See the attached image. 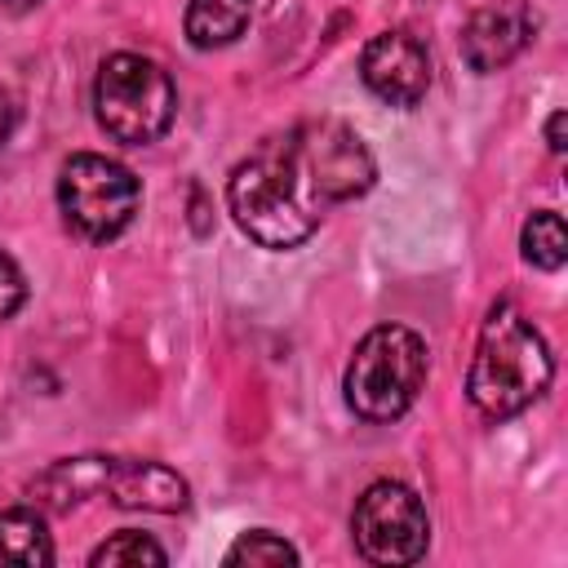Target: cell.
Listing matches in <instances>:
<instances>
[{
  "label": "cell",
  "instance_id": "cell-1",
  "mask_svg": "<svg viewBox=\"0 0 568 568\" xmlns=\"http://www.w3.org/2000/svg\"><path fill=\"white\" fill-rule=\"evenodd\" d=\"M226 209L235 217V226L262 244V248H297L320 231L324 217V200L315 195L302 151H297V133L284 129L266 142H257L226 178Z\"/></svg>",
  "mask_w": 568,
  "mask_h": 568
},
{
  "label": "cell",
  "instance_id": "cell-2",
  "mask_svg": "<svg viewBox=\"0 0 568 568\" xmlns=\"http://www.w3.org/2000/svg\"><path fill=\"white\" fill-rule=\"evenodd\" d=\"M555 377V355L546 337L524 320L515 302H497L479 328L475 359L466 373V399L484 422H510L532 408Z\"/></svg>",
  "mask_w": 568,
  "mask_h": 568
},
{
  "label": "cell",
  "instance_id": "cell-3",
  "mask_svg": "<svg viewBox=\"0 0 568 568\" xmlns=\"http://www.w3.org/2000/svg\"><path fill=\"white\" fill-rule=\"evenodd\" d=\"M426 368H430L426 342L413 328H404V324L368 328L346 364V377H342L351 413L364 422L404 417L426 386Z\"/></svg>",
  "mask_w": 568,
  "mask_h": 568
},
{
  "label": "cell",
  "instance_id": "cell-4",
  "mask_svg": "<svg viewBox=\"0 0 568 568\" xmlns=\"http://www.w3.org/2000/svg\"><path fill=\"white\" fill-rule=\"evenodd\" d=\"M93 115L98 129L120 146H151L169 133L178 115L173 75L142 53H111L93 80Z\"/></svg>",
  "mask_w": 568,
  "mask_h": 568
},
{
  "label": "cell",
  "instance_id": "cell-5",
  "mask_svg": "<svg viewBox=\"0 0 568 568\" xmlns=\"http://www.w3.org/2000/svg\"><path fill=\"white\" fill-rule=\"evenodd\" d=\"M138 204H142V186L120 160L75 151L58 173V209L80 240L106 244L124 235L129 222L138 217Z\"/></svg>",
  "mask_w": 568,
  "mask_h": 568
},
{
  "label": "cell",
  "instance_id": "cell-6",
  "mask_svg": "<svg viewBox=\"0 0 568 568\" xmlns=\"http://www.w3.org/2000/svg\"><path fill=\"white\" fill-rule=\"evenodd\" d=\"M351 537L355 550L377 568H404L417 564L430 546V519L422 497L399 479H377L359 493L351 510Z\"/></svg>",
  "mask_w": 568,
  "mask_h": 568
},
{
  "label": "cell",
  "instance_id": "cell-7",
  "mask_svg": "<svg viewBox=\"0 0 568 568\" xmlns=\"http://www.w3.org/2000/svg\"><path fill=\"white\" fill-rule=\"evenodd\" d=\"M297 151H302V164H306V178L315 186V195L324 204H342V200H355L373 186L377 178V164L364 146V138L342 124V120H311V124H297Z\"/></svg>",
  "mask_w": 568,
  "mask_h": 568
},
{
  "label": "cell",
  "instance_id": "cell-8",
  "mask_svg": "<svg viewBox=\"0 0 568 568\" xmlns=\"http://www.w3.org/2000/svg\"><path fill=\"white\" fill-rule=\"evenodd\" d=\"M359 80L368 84L373 98H382L386 106H399V111H413L426 89H430V58H426V44L404 31V27H390V31H377L364 53H359Z\"/></svg>",
  "mask_w": 568,
  "mask_h": 568
},
{
  "label": "cell",
  "instance_id": "cell-9",
  "mask_svg": "<svg viewBox=\"0 0 568 568\" xmlns=\"http://www.w3.org/2000/svg\"><path fill=\"white\" fill-rule=\"evenodd\" d=\"M541 18L532 4L524 0H501V4H484L475 9L466 22H462V36H457V49H462V62L479 75H493L501 67H510L537 36Z\"/></svg>",
  "mask_w": 568,
  "mask_h": 568
},
{
  "label": "cell",
  "instance_id": "cell-10",
  "mask_svg": "<svg viewBox=\"0 0 568 568\" xmlns=\"http://www.w3.org/2000/svg\"><path fill=\"white\" fill-rule=\"evenodd\" d=\"M102 497L120 510H151V515H178L191 506V488L178 470L138 457H111Z\"/></svg>",
  "mask_w": 568,
  "mask_h": 568
},
{
  "label": "cell",
  "instance_id": "cell-11",
  "mask_svg": "<svg viewBox=\"0 0 568 568\" xmlns=\"http://www.w3.org/2000/svg\"><path fill=\"white\" fill-rule=\"evenodd\" d=\"M106 470H111V457H62L31 479V501L49 515H71L89 497L106 493Z\"/></svg>",
  "mask_w": 568,
  "mask_h": 568
},
{
  "label": "cell",
  "instance_id": "cell-12",
  "mask_svg": "<svg viewBox=\"0 0 568 568\" xmlns=\"http://www.w3.org/2000/svg\"><path fill=\"white\" fill-rule=\"evenodd\" d=\"M0 564H18V568L53 564V537H49V524L40 510H31V506L0 510Z\"/></svg>",
  "mask_w": 568,
  "mask_h": 568
},
{
  "label": "cell",
  "instance_id": "cell-13",
  "mask_svg": "<svg viewBox=\"0 0 568 568\" xmlns=\"http://www.w3.org/2000/svg\"><path fill=\"white\" fill-rule=\"evenodd\" d=\"M253 18V0H191L182 31L195 49H226L244 36Z\"/></svg>",
  "mask_w": 568,
  "mask_h": 568
},
{
  "label": "cell",
  "instance_id": "cell-14",
  "mask_svg": "<svg viewBox=\"0 0 568 568\" xmlns=\"http://www.w3.org/2000/svg\"><path fill=\"white\" fill-rule=\"evenodd\" d=\"M519 248H524V262L537 266V271H559L564 257H568V231H564V217L555 209H537L528 213L524 231H519Z\"/></svg>",
  "mask_w": 568,
  "mask_h": 568
},
{
  "label": "cell",
  "instance_id": "cell-15",
  "mask_svg": "<svg viewBox=\"0 0 568 568\" xmlns=\"http://www.w3.org/2000/svg\"><path fill=\"white\" fill-rule=\"evenodd\" d=\"M222 564L226 568H293L297 564V550L280 537V532H271V528H253V532H244L226 555H222Z\"/></svg>",
  "mask_w": 568,
  "mask_h": 568
},
{
  "label": "cell",
  "instance_id": "cell-16",
  "mask_svg": "<svg viewBox=\"0 0 568 568\" xmlns=\"http://www.w3.org/2000/svg\"><path fill=\"white\" fill-rule=\"evenodd\" d=\"M93 568H115V564H169L164 546L146 532H133V528H120L115 537H106L102 546H93L89 555Z\"/></svg>",
  "mask_w": 568,
  "mask_h": 568
},
{
  "label": "cell",
  "instance_id": "cell-17",
  "mask_svg": "<svg viewBox=\"0 0 568 568\" xmlns=\"http://www.w3.org/2000/svg\"><path fill=\"white\" fill-rule=\"evenodd\" d=\"M22 302H27V280H22L18 262L0 248V324H4L9 315H18Z\"/></svg>",
  "mask_w": 568,
  "mask_h": 568
},
{
  "label": "cell",
  "instance_id": "cell-18",
  "mask_svg": "<svg viewBox=\"0 0 568 568\" xmlns=\"http://www.w3.org/2000/svg\"><path fill=\"white\" fill-rule=\"evenodd\" d=\"M191 231H195L200 240L213 231V217H209V195H204V186H200V182L191 186Z\"/></svg>",
  "mask_w": 568,
  "mask_h": 568
},
{
  "label": "cell",
  "instance_id": "cell-19",
  "mask_svg": "<svg viewBox=\"0 0 568 568\" xmlns=\"http://www.w3.org/2000/svg\"><path fill=\"white\" fill-rule=\"evenodd\" d=\"M13 124H18V98L9 89H0V142H9Z\"/></svg>",
  "mask_w": 568,
  "mask_h": 568
},
{
  "label": "cell",
  "instance_id": "cell-20",
  "mask_svg": "<svg viewBox=\"0 0 568 568\" xmlns=\"http://www.w3.org/2000/svg\"><path fill=\"white\" fill-rule=\"evenodd\" d=\"M564 124H568V115L564 111H550V120H546V146L555 155H564Z\"/></svg>",
  "mask_w": 568,
  "mask_h": 568
},
{
  "label": "cell",
  "instance_id": "cell-21",
  "mask_svg": "<svg viewBox=\"0 0 568 568\" xmlns=\"http://www.w3.org/2000/svg\"><path fill=\"white\" fill-rule=\"evenodd\" d=\"M0 4H9V9H31V4H40V0H0Z\"/></svg>",
  "mask_w": 568,
  "mask_h": 568
}]
</instances>
